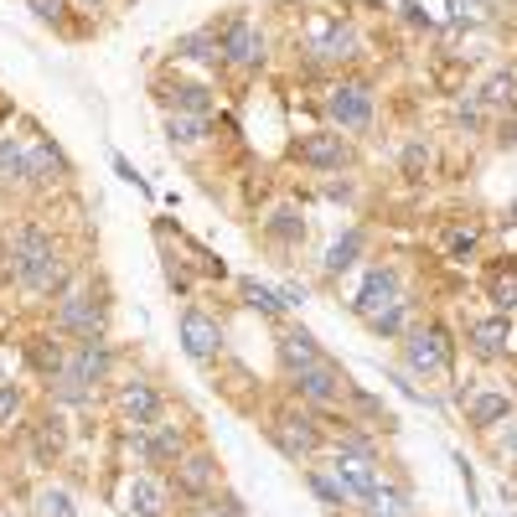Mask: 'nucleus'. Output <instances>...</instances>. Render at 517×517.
I'll use <instances>...</instances> for the list:
<instances>
[{"instance_id": "obj_1", "label": "nucleus", "mask_w": 517, "mask_h": 517, "mask_svg": "<svg viewBox=\"0 0 517 517\" xmlns=\"http://www.w3.org/2000/svg\"><path fill=\"white\" fill-rule=\"evenodd\" d=\"M11 275L32 290V295H57V290L68 285V264H63V254H57L52 233L21 228V233L11 238Z\"/></svg>"}, {"instance_id": "obj_2", "label": "nucleus", "mask_w": 517, "mask_h": 517, "mask_svg": "<svg viewBox=\"0 0 517 517\" xmlns=\"http://www.w3.org/2000/svg\"><path fill=\"white\" fill-rule=\"evenodd\" d=\"M52 326L78 337V342L104 337V300H94L88 290H68L63 300H57V311H52Z\"/></svg>"}, {"instance_id": "obj_3", "label": "nucleus", "mask_w": 517, "mask_h": 517, "mask_svg": "<svg viewBox=\"0 0 517 517\" xmlns=\"http://www.w3.org/2000/svg\"><path fill=\"white\" fill-rule=\"evenodd\" d=\"M290 388H295V399H306V404H342L347 399V373L337 368V362H311V368H300V373H290Z\"/></svg>"}, {"instance_id": "obj_4", "label": "nucleus", "mask_w": 517, "mask_h": 517, "mask_svg": "<svg viewBox=\"0 0 517 517\" xmlns=\"http://www.w3.org/2000/svg\"><path fill=\"white\" fill-rule=\"evenodd\" d=\"M269 440H275L290 461H306V455L321 450V424L311 414H300V409H280L275 424H269Z\"/></svg>"}, {"instance_id": "obj_5", "label": "nucleus", "mask_w": 517, "mask_h": 517, "mask_svg": "<svg viewBox=\"0 0 517 517\" xmlns=\"http://www.w3.org/2000/svg\"><path fill=\"white\" fill-rule=\"evenodd\" d=\"M218 47H223V63H228L233 73H254V68L264 63V32H259L254 21H243V16H233V21L223 26Z\"/></svg>"}, {"instance_id": "obj_6", "label": "nucleus", "mask_w": 517, "mask_h": 517, "mask_svg": "<svg viewBox=\"0 0 517 517\" xmlns=\"http://www.w3.org/2000/svg\"><path fill=\"white\" fill-rule=\"evenodd\" d=\"M404 368L409 373H445L450 368V337L440 326H419V331H409L404 337Z\"/></svg>"}, {"instance_id": "obj_7", "label": "nucleus", "mask_w": 517, "mask_h": 517, "mask_svg": "<svg viewBox=\"0 0 517 517\" xmlns=\"http://www.w3.org/2000/svg\"><path fill=\"white\" fill-rule=\"evenodd\" d=\"M218 486H223V466H218V455H212V450H187L176 461V492L181 497L202 502V497L218 492Z\"/></svg>"}, {"instance_id": "obj_8", "label": "nucleus", "mask_w": 517, "mask_h": 517, "mask_svg": "<svg viewBox=\"0 0 517 517\" xmlns=\"http://www.w3.org/2000/svg\"><path fill=\"white\" fill-rule=\"evenodd\" d=\"M176 331H181V352H187L192 362H218L223 357V326L207 311H181Z\"/></svg>"}, {"instance_id": "obj_9", "label": "nucleus", "mask_w": 517, "mask_h": 517, "mask_svg": "<svg viewBox=\"0 0 517 517\" xmlns=\"http://www.w3.org/2000/svg\"><path fill=\"white\" fill-rule=\"evenodd\" d=\"M331 476L347 492V502H368L378 492V455H352V450H337V461H331Z\"/></svg>"}, {"instance_id": "obj_10", "label": "nucleus", "mask_w": 517, "mask_h": 517, "mask_svg": "<svg viewBox=\"0 0 517 517\" xmlns=\"http://www.w3.org/2000/svg\"><path fill=\"white\" fill-rule=\"evenodd\" d=\"M326 114L337 119L342 130H368L373 125V88L368 83H337L326 94Z\"/></svg>"}, {"instance_id": "obj_11", "label": "nucleus", "mask_w": 517, "mask_h": 517, "mask_svg": "<svg viewBox=\"0 0 517 517\" xmlns=\"http://www.w3.org/2000/svg\"><path fill=\"white\" fill-rule=\"evenodd\" d=\"M399 269H388V264H373L368 275H362V290H357V300H352V311L362 316V321H373L378 311H388V306H399Z\"/></svg>"}, {"instance_id": "obj_12", "label": "nucleus", "mask_w": 517, "mask_h": 517, "mask_svg": "<svg viewBox=\"0 0 517 517\" xmlns=\"http://www.w3.org/2000/svg\"><path fill=\"white\" fill-rule=\"evenodd\" d=\"M295 156L306 161V166H316V171H342L352 161V145L337 130H316V135H306V140L295 145Z\"/></svg>"}, {"instance_id": "obj_13", "label": "nucleus", "mask_w": 517, "mask_h": 517, "mask_svg": "<svg viewBox=\"0 0 517 517\" xmlns=\"http://www.w3.org/2000/svg\"><path fill=\"white\" fill-rule=\"evenodd\" d=\"M63 368H68L73 378H83L88 388H99V383L109 378V368H114V352H109V342H104V337H88V342H78V347L68 352Z\"/></svg>"}, {"instance_id": "obj_14", "label": "nucleus", "mask_w": 517, "mask_h": 517, "mask_svg": "<svg viewBox=\"0 0 517 517\" xmlns=\"http://www.w3.org/2000/svg\"><path fill=\"white\" fill-rule=\"evenodd\" d=\"M68 176V161L52 140H32L26 145V187H57Z\"/></svg>"}, {"instance_id": "obj_15", "label": "nucleus", "mask_w": 517, "mask_h": 517, "mask_svg": "<svg viewBox=\"0 0 517 517\" xmlns=\"http://www.w3.org/2000/svg\"><path fill=\"white\" fill-rule=\"evenodd\" d=\"M119 414H125L130 424H156L161 419V393L150 388L145 378L119 383Z\"/></svg>"}, {"instance_id": "obj_16", "label": "nucleus", "mask_w": 517, "mask_h": 517, "mask_svg": "<svg viewBox=\"0 0 517 517\" xmlns=\"http://www.w3.org/2000/svg\"><path fill=\"white\" fill-rule=\"evenodd\" d=\"M166 481H156V476H135L130 481V492H125V512L130 517H166Z\"/></svg>"}, {"instance_id": "obj_17", "label": "nucleus", "mask_w": 517, "mask_h": 517, "mask_svg": "<svg viewBox=\"0 0 517 517\" xmlns=\"http://www.w3.org/2000/svg\"><path fill=\"white\" fill-rule=\"evenodd\" d=\"M280 362H285V373H300V368H311V362H321V347L306 326L280 331Z\"/></svg>"}, {"instance_id": "obj_18", "label": "nucleus", "mask_w": 517, "mask_h": 517, "mask_svg": "<svg viewBox=\"0 0 517 517\" xmlns=\"http://www.w3.org/2000/svg\"><path fill=\"white\" fill-rule=\"evenodd\" d=\"M507 342H512V321H507V316H492V321H476V326H471V347H476L481 357H502Z\"/></svg>"}, {"instance_id": "obj_19", "label": "nucleus", "mask_w": 517, "mask_h": 517, "mask_svg": "<svg viewBox=\"0 0 517 517\" xmlns=\"http://www.w3.org/2000/svg\"><path fill=\"white\" fill-rule=\"evenodd\" d=\"M507 414H512L507 393H471L466 399V419L476 424V430H492V424H502Z\"/></svg>"}, {"instance_id": "obj_20", "label": "nucleus", "mask_w": 517, "mask_h": 517, "mask_svg": "<svg viewBox=\"0 0 517 517\" xmlns=\"http://www.w3.org/2000/svg\"><path fill=\"white\" fill-rule=\"evenodd\" d=\"M171 52L181 57V63H218V57H223L218 32H187V37H176Z\"/></svg>"}, {"instance_id": "obj_21", "label": "nucleus", "mask_w": 517, "mask_h": 517, "mask_svg": "<svg viewBox=\"0 0 517 517\" xmlns=\"http://www.w3.org/2000/svg\"><path fill=\"white\" fill-rule=\"evenodd\" d=\"M32 517H78V502L68 486H37V497H32Z\"/></svg>"}, {"instance_id": "obj_22", "label": "nucleus", "mask_w": 517, "mask_h": 517, "mask_svg": "<svg viewBox=\"0 0 517 517\" xmlns=\"http://www.w3.org/2000/svg\"><path fill=\"white\" fill-rule=\"evenodd\" d=\"M166 104H171V114H212V88L176 83V88H166Z\"/></svg>"}, {"instance_id": "obj_23", "label": "nucleus", "mask_w": 517, "mask_h": 517, "mask_svg": "<svg viewBox=\"0 0 517 517\" xmlns=\"http://www.w3.org/2000/svg\"><path fill=\"white\" fill-rule=\"evenodd\" d=\"M264 233L280 243V249H300V243H306V223H300V212L295 207H280L275 218L264 223Z\"/></svg>"}, {"instance_id": "obj_24", "label": "nucleus", "mask_w": 517, "mask_h": 517, "mask_svg": "<svg viewBox=\"0 0 517 517\" xmlns=\"http://www.w3.org/2000/svg\"><path fill=\"white\" fill-rule=\"evenodd\" d=\"M357 254H362V228H347V233L326 249V275H347V269L357 264Z\"/></svg>"}, {"instance_id": "obj_25", "label": "nucleus", "mask_w": 517, "mask_h": 517, "mask_svg": "<svg viewBox=\"0 0 517 517\" xmlns=\"http://www.w3.org/2000/svg\"><path fill=\"white\" fill-rule=\"evenodd\" d=\"M368 517H414V502L409 492H399V486H378V492L368 497Z\"/></svg>"}, {"instance_id": "obj_26", "label": "nucleus", "mask_w": 517, "mask_h": 517, "mask_svg": "<svg viewBox=\"0 0 517 517\" xmlns=\"http://www.w3.org/2000/svg\"><path fill=\"white\" fill-rule=\"evenodd\" d=\"M166 140L171 145H202L207 140V114H171L166 119Z\"/></svg>"}, {"instance_id": "obj_27", "label": "nucleus", "mask_w": 517, "mask_h": 517, "mask_svg": "<svg viewBox=\"0 0 517 517\" xmlns=\"http://www.w3.org/2000/svg\"><path fill=\"white\" fill-rule=\"evenodd\" d=\"M481 104H492V109H517V73H492V78H486Z\"/></svg>"}, {"instance_id": "obj_28", "label": "nucleus", "mask_w": 517, "mask_h": 517, "mask_svg": "<svg viewBox=\"0 0 517 517\" xmlns=\"http://www.w3.org/2000/svg\"><path fill=\"white\" fill-rule=\"evenodd\" d=\"M243 295H249V306H254L259 316H269V321L285 316V295H280V290H269V285H259V280H243Z\"/></svg>"}, {"instance_id": "obj_29", "label": "nucleus", "mask_w": 517, "mask_h": 517, "mask_svg": "<svg viewBox=\"0 0 517 517\" xmlns=\"http://www.w3.org/2000/svg\"><path fill=\"white\" fill-rule=\"evenodd\" d=\"M352 47H357L352 26H326V32H316V57H352Z\"/></svg>"}, {"instance_id": "obj_30", "label": "nucleus", "mask_w": 517, "mask_h": 517, "mask_svg": "<svg viewBox=\"0 0 517 517\" xmlns=\"http://www.w3.org/2000/svg\"><path fill=\"white\" fill-rule=\"evenodd\" d=\"M0 181H26V150L16 140H0Z\"/></svg>"}, {"instance_id": "obj_31", "label": "nucleus", "mask_w": 517, "mask_h": 517, "mask_svg": "<svg viewBox=\"0 0 517 517\" xmlns=\"http://www.w3.org/2000/svg\"><path fill=\"white\" fill-rule=\"evenodd\" d=\"M68 445V430H63V419H42V430H37V455L47 461V455H63Z\"/></svg>"}, {"instance_id": "obj_32", "label": "nucleus", "mask_w": 517, "mask_h": 517, "mask_svg": "<svg viewBox=\"0 0 517 517\" xmlns=\"http://www.w3.org/2000/svg\"><path fill=\"white\" fill-rule=\"evenodd\" d=\"M404 321H409V300H399V306H388V311H378L368 326L378 331V337H399L404 331Z\"/></svg>"}, {"instance_id": "obj_33", "label": "nucleus", "mask_w": 517, "mask_h": 517, "mask_svg": "<svg viewBox=\"0 0 517 517\" xmlns=\"http://www.w3.org/2000/svg\"><path fill=\"white\" fill-rule=\"evenodd\" d=\"M306 481H311V492H316L326 507H347V492L337 486V476H326V471H306Z\"/></svg>"}, {"instance_id": "obj_34", "label": "nucleus", "mask_w": 517, "mask_h": 517, "mask_svg": "<svg viewBox=\"0 0 517 517\" xmlns=\"http://www.w3.org/2000/svg\"><path fill=\"white\" fill-rule=\"evenodd\" d=\"M32 362H37L42 373H63V362H68V352L57 347V342L47 347V337H37V342H32Z\"/></svg>"}, {"instance_id": "obj_35", "label": "nucleus", "mask_w": 517, "mask_h": 517, "mask_svg": "<svg viewBox=\"0 0 517 517\" xmlns=\"http://www.w3.org/2000/svg\"><path fill=\"white\" fill-rule=\"evenodd\" d=\"M197 517H249V512H243L238 497H218V492H212V497H202V512H197Z\"/></svg>"}, {"instance_id": "obj_36", "label": "nucleus", "mask_w": 517, "mask_h": 517, "mask_svg": "<svg viewBox=\"0 0 517 517\" xmlns=\"http://www.w3.org/2000/svg\"><path fill=\"white\" fill-rule=\"evenodd\" d=\"M26 6H32V16L47 21V26H63V16H68V0H26Z\"/></svg>"}, {"instance_id": "obj_37", "label": "nucleus", "mask_w": 517, "mask_h": 517, "mask_svg": "<svg viewBox=\"0 0 517 517\" xmlns=\"http://www.w3.org/2000/svg\"><path fill=\"white\" fill-rule=\"evenodd\" d=\"M492 300H497V311L507 316V311L517 306V275H497V280H492Z\"/></svg>"}, {"instance_id": "obj_38", "label": "nucleus", "mask_w": 517, "mask_h": 517, "mask_svg": "<svg viewBox=\"0 0 517 517\" xmlns=\"http://www.w3.org/2000/svg\"><path fill=\"white\" fill-rule=\"evenodd\" d=\"M21 414V388L16 383H0V424H11Z\"/></svg>"}, {"instance_id": "obj_39", "label": "nucleus", "mask_w": 517, "mask_h": 517, "mask_svg": "<svg viewBox=\"0 0 517 517\" xmlns=\"http://www.w3.org/2000/svg\"><path fill=\"white\" fill-rule=\"evenodd\" d=\"M450 254H455V259H471V254H476V233H471V228H466V233H450Z\"/></svg>"}, {"instance_id": "obj_40", "label": "nucleus", "mask_w": 517, "mask_h": 517, "mask_svg": "<svg viewBox=\"0 0 517 517\" xmlns=\"http://www.w3.org/2000/svg\"><path fill=\"white\" fill-rule=\"evenodd\" d=\"M424 166H430V150H424V145H409V150H404V171L419 176Z\"/></svg>"}, {"instance_id": "obj_41", "label": "nucleus", "mask_w": 517, "mask_h": 517, "mask_svg": "<svg viewBox=\"0 0 517 517\" xmlns=\"http://www.w3.org/2000/svg\"><path fill=\"white\" fill-rule=\"evenodd\" d=\"M404 21L409 26H430V11H419V0H404Z\"/></svg>"}, {"instance_id": "obj_42", "label": "nucleus", "mask_w": 517, "mask_h": 517, "mask_svg": "<svg viewBox=\"0 0 517 517\" xmlns=\"http://www.w3.org/2000/svg\"><path fill=\"white\" fill-rule=\"evenodd\" d=\"M455 119H461V125H471V130H476V125H481V109H476V104H461V109H455Z\"/></svg>"}, {"instance_id": "obj_43", "label": "nucleus", "mask_w": 517, "mask_h": 517, "mask_svg": "<svg viewBox=\"0 0 517 517\" xmlns=\"http://www.w3.org/2000/svg\"><path fill=\"white\" fill-rule=\"evenodd\" d=\"M502 450H507L512 461H517V424H507V435H502Z\"/></svg>"}, {"instance_id": "obj_44", "label": "nucleus", "mask_w": 517, "mask_h": 517, "mask_svg": "<svg viewBox=\"0 0 517 517\" xmlns=\"http://www.w3.org/2000/svg\"><path fill=\"white\" fill-rule=\"evenodd\" d=\"M502 145H512V150H517V125H502Z\"/></svg>"}, {"instance_id": "obj_45", "label": "nucleus", "mask_w": 517, "mask_h": 517, "mask_svg": "<svg viewBox=\"0 0 517 517\" xmlns=\"http://www.w3.org/2000/svg\"><path fill=\"white\" fill-rule=\"evenodd\" d=\"M78 6H88V11H94V6H104V0H78Z\"/></svg>"}, {"instance_id": "obj_46", "label": "nucleus", "mask_w": 517, "mask_h": 517, "mask_svg": "<svg viewBox=\"0 0 517 517\" xmlns=\"http://www.w3.org/2000/svg\"><path fill=\"white\" fill-rule=\"evenodd\" d=\"M0 517H16V512H11V507H0Z\"/></svg>"}, {"instance_id": "obj_47", "label": "nucleus", "mask_w": 517, "mask_h": 517, "mask_svg": "<svg viewBox=\"0 0 517 517\" xmlns=\"http://www.w3.org/2000/svg\"><path fill=\"white\" fill-rule=\"evenodd\" d=\"M512 223H517V202H512Z\"/></svg>"}]
</instances>
